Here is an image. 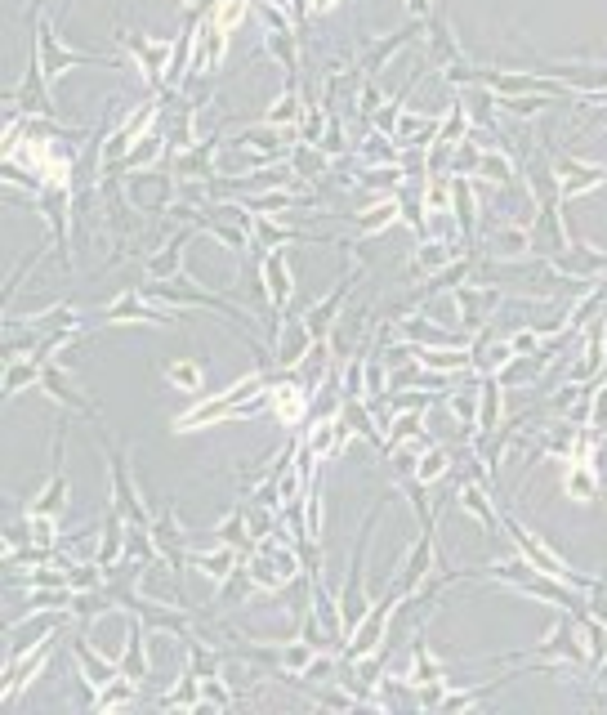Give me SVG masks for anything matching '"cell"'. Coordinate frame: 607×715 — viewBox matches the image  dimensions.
<instances>
[{
	"label": "cell",
	"instance_id": "13",
	"mask_svg": "<svg viewBox=\"0 0 607 715\" xmlns=\"http://www.w3.org/2000/svg\"><path fill=\"white\" fill-rule=\"evenodd\" d=\"M308 340H313L308 322H291V327H286V345L277 349V362H286V367H291V362H300L304 349H308Z\"/></svg>",
	"mask_w": 607,
	"mask_h": 715
},
{
	"label": "cell",
	"instance_id": "23",
	"mask_svg": "<svg viewBox=\"0 0 607 715\" xmlns=\"http://www.w3.org/2000/svg\"><path fill=\"white\" fill-rule=\"evenodd\" d=\"M407 14L425 23V18H429V0H407Z\"/></svg>",
	"mask_w": 607,
	"mask_h": 715
},
{
	"label": "cell",
	"instance_id": "6",
	"mask_svg": "<svg viewBox=\"0 0 607 715\" xmlns=\"http://www.w3.org/2000/svg\"><path fill=\"white\" fill-rule=\"evenodd\" d=\"M268 407H273V416L282 425H295L304 416V389L300 385H277L268 389Z\"/></svg>",
	"mask_w": 607,
	"mask_h": 715
},
{
	"label": "cell",
	"instance_id": "2",
	"mask_svg": "<svg viewBox=\"0 0 607 715\" xmlns=\"http://www.w3.org/2000/svg\"><path fill=\"white\" fill-rule=\"evenodd\" d=\"M549 166H554V179H558V197H576V193H585V188H599L603 184V175L607 170L603 166H585V161H576V157H549Z\"/></svg>",
	"mask_w": 607,
	"mask_h": 715
},
{
	"label": "cell",
	"instance_id": "8",
	"mask_svg": "<svg viewBox=\"0 0 607 715\" xmlns=\"http://www.w3.org/2000/svg\"><path fill=\"white\" fill-rule=\"evenodd\" d=\"M456 300H460V318H465L469 327H478L500 295L496 291H474V286H456Z\"/></svg>",
	"mask_w": 607,
	"mask_h": 715
},
{
	"label": "cell",
	"instance_id": "5",
	"mask_svg": "<svg viewBox=\"0 0 607 715\" xmlns=\"http://www.w3.org/2000/svg\"><path fill=\"white\" fill-rule=\"evenodd\" d=\"M353 282H358V269H353L349 278H344L340 286H335V291L326 295L322 304H313V309L304 313V322H308V331H313V336H322V331L335 322V313H340V304H344V295H349V286H353Z\"/></svg>",
	"mask_w": 607,
	"mask_h": 715
},
{
	"label": "cell",
	"instance_id": "11",
	"mask_svg": "<svg viewBox=\"0 0 607 715\" xmlns=\"http://www.w3.org/2000/svg\"><path fill=\"white\" fill-rule=\"evenodd\" d=\"M183 246H188V233H175V237H170L166 251L152 255V260H148V273H152V278H157V282L175 278V273H179V251H183Z\"/></svg>",
	"mask_w": 607,
	"mask_h": 715
},
{
	"label": "cell",
	"instance_id": "17",
	"mask_svg": "<svg viewBox=\"0 0 607 715\" xmlns=\"http://www.w3.org/2000/svg\"><path fill=\"white\" fill-rule=\"evenodd\" d=\"M451 255H456V251H451L447 242H425V246H420V255H416V269H420V273L442 269V264H447Z\"/></svg>",
	"mask_w": 607,
	"mask_h": 715
},
{
	"label": "cell",
	"instance_id": "24",
	"mask_svg": "<svg viewBox=\"0 0 607 715\" xmlns=\"http://www.w3.org/2000/svg\"><path fill=\"white\" fill-rule=\"evenodd\" d=\"M335 5V0H313V9H317V14H322V9H331Z\"/></svg>",
	"mask_w": 607,
	"mask_h": 715
},
{
	"label": "cell",
	"instance_id": "16",
	"mask_svg": "<svg viewBox=\"0 0 607 715\" xmlns=\"http://www.w3.org/2000/svg\"><path fill=\"white\" fill-rule=\"evenodd\" d=\"M246 9H250L246 0H215V5H210V18H215L224 32H233V27L246 18Z\"/></svg>",
	"mask_w": 607,
	"mask_h": 715
},
{
	"label": "cell",
	"instance_id": "21",
	"mask_svg": "<svg viewBox=\"0 0 607 715\" xmlns=\"http://www.w3.org/2000/svg\"><path fill=\"white\" fill-rule=\"evenodd\" d=\"M420 358H425L429 362V367H438V371H456V367H465V354H420Z\"/></svg>",
	"mask_w": 607,
	"mask_h": 715
},
{
	"label": "cell",
	"instance_id": "15",
	"mask_svg": "<svg viewBox=\"0 0 607 715\" xmlns=\"http://www.w3.org/2000/svg\"><path fill=\"white\" fill-rule=\"evenodd\" d=\"M259 233V242L268 246V251H277V246H286V242H300V228H282V224H273V219H255V224H250Z\"/></svg>",
	"mask_w": 607,
	"mask_h": 715
},
{
	"label": "cell",
	"instance_id": "3",
	"mask_svg": "<svg viewBox=\"0 0 607 715\" xmlns=\"http://www.w3.org/2000/svg\"><path fill=\"white\" fill-rule=\"evenodd\" d=\"M121 45L139 59V72H143V81L148 85H161V68H166V59L175 54V45H166V41H143L139 32H121Z\"/></svg>",
	"mask_w": 607,
	"mask_h": 715
},
{
	"label": "cell",
	"instance_id": "14",
	"mask_svg": "<svg viewBox=\"0 0 607 715\" xmlns=\"http://www.w3.org/2000/svg\"><path fill=\"white\" fill-rule=\"evenodd\" d=\"M300 117V90H295V81L286 85V94L273 103V112L264 117V126H291V121Z\"/></svg>",
	"mask_w": 607,
	"mask_h": 715
},
{
	"label": "cell",
	"instance_id": "22",
	"mask_svg": "<svg viewBox=\"0 0 607 715\" xmlns=\"http://www.w3.org/2000/svg\"><path fill=\"white\" fill-rule=\"evenodd\" d=\"M362 157H366V161H389L393 148H389V143H384L380 135H371V139H366V148H362Z\"/></svg>",
	"mask_w": 607,
	"mask_h": 715
},
{
	"label": "cell",
	"instance_id": "18",
	"mask_svg": "<svg viewBox=\"0 0 607 715\" xmlns=\"http://www.w3.org/2000/svg\"><path fill=\"white\" fill-rule=\"evenodd\" d=\"M326 166H331V152H317L313 143H304V148L295 152V170H300V175H322Z\"/></svg>",
	"mask_w": 607,
	"mask_h": 715
},
{
	"label": "cell",
	"instance_id": "25",
	"mask_svg": "<svg viewBox=\"0 0 607 715\" xmlns=\"http://www.w3.org/2000/svg\"><path fill=\"white\" fill-rule=\"evenodd\" d=\"M188 5H197V0H188Z\"/></svg>",
	"mask_w": 607,
	"mask_h": 715
},
{
	"label": "cell",
	"instance_id": "7",
	"mask_svg": "<svg viewBox=\"0 0 607 715\" xmlns=\"http://www.w3.org/2000/svg\"><path fill=\"white\" fill-rule=\"evenodd\" d=\"M166 143H170L166 135H143V139L134 143V148L125 152V157H121L112 170H121V175H125V170H143V166H152V161H157L161 152H166Z\"/></svg>",
	"mask_w": 607,
	"mask_h": 715
},
{
	"label": "cell",
	"instance_id": "20",
	"mask_svg": "<svg viewBox=\"0 0 607 715\" xmlns=\"http://www.w3.org/2000/svg\"><path fill=\"white\" fill-rule=\"evenodd\" d=\"M442 470H447V452H429V461L416 470V479H420V483H429V479H438Z\"/></svg>",
	"mask_w": 607,
	"mask_h": 715
},
{
	"label": "cell",
	"instance_id": "19",
	"mask_svg": "<svg viewBox=\"0 0 607 715\" xmlns=\"http://www.w3.org/2000/svg\"><path fill=\"white\" fill-rule=\"evenodd\" d=\"M166 380H175L183 389H201V367L197 362H175V367L166 371Z\"/></svg>",
	"mask_w": 607,
	"mask_h": 715
},
{
	"label": "cell",
	"instance_id": "1",
	"mask_svg": "<svg viewBox=\"0 0 607 715\" xmlns=\"http://www.w3.org/2000/svg\"><path fill=\"white\" fill-rule=\"evenodd\" d=\"M32 63L45 72V81H59L63 68H72V63H108V68H117L112 59H99V54H81V50H63L59 41V27L50 23V18H36V50H32Z\"/></svg>",
	"mask_w": 607,
	"mask_h": 715
},
{
	"label": "cell",
	"instance_id": "10",
	"mask_svg": "<svg viewBox=\"0 0 607 715\" xmlns=\"http://www.w3.org/2000/svg\"><path fill=\"white\" fill-rule=\"evenodd\" d=\"M478 175L491 179V184H509L514 179V157L500 148H483V157H478Z\"/></svg>",
	"mask_w": 607,
	"mask_h": 715
},
{
	"label": "cell",
	"instance_id": "9",
	"mask_svg": "<svg viewBox=\"0 0 607 715\" xmlns=\"http://www.w3.org/2000/svg\"><path fill=\"white\" fill-rule=\"evenodd\" d=\"M237 148H250L259 152V157H282V135H277V126H259V130H242L237 135Z\"/></svg>",
	"mask_w": 607,
	"mask_h": 715
},
{
	"label": "cell",
	"instance_id": "4",
	"mask_svg": "<svg viewBox=\"0 0 607 715\" xmlns=\"http://www.w3.org/2000/svg\"><path fill=\"white\" fill-rule=\"evenodd\" d=\"M264 282H268V291H273V313H282L286 309V300H291V260H286V251L277 246L273 255H268V264H264Z\"/></svg>",
	"mask_w": 607,
	"mask_h": 715
},
{
	"label": "cell",
	"instance_id": "12",
	"mask_svg": "<svg viewBox=\"0 0 607 715\" xmlns=\"http://www.w3.org/2000/svg\"><path fill=\"white\" fill-rule=\"evenodd\" d=\"M389 604H393V595H389V599H384V604H380V608H375V617H371V622H366V626H362V631H358V635H353V648H349V657H362V653H366V648H371L375 640H380V631H384V622H389Z\"/></svg>",
	"mask_w": 607,
	"mask_h": 715
}]
</instances>
